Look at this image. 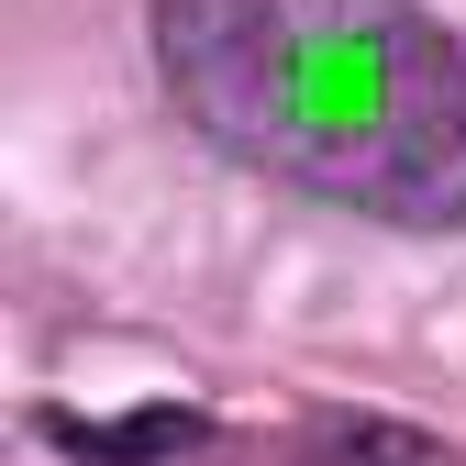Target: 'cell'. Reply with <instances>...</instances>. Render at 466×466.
<instances>
[{"label":"cell","mask_w":466,"mask_h":466,"mask_svg":"<svg viewBox=\"0 0 466 466\" xmlns=\"http://www.w3.org/2000/svg\"><path fill=\"white\" fill-rule=\"evenodd\" d=\"M156 78L256 178L466 233V34L422 0H156Z\"/></svg>","instance_id":"1"}]
</instances>
